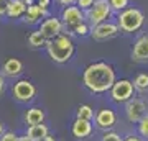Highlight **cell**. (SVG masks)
I'll list each match as a JSON object with an SVG mask.
<instances>
[{
  "label": "cell",
  "mask_w": 148,
  "mask_h": 141,
  "mask_svg": "<svg viewBox=\"0 0 148 141\" xmlns=\"http://www.w3.org/2000/svg\"><path fill=\"white\" fill-rule=\"evenodd\" d=\"M115 80V69L104 61L89 64L82 72V84L90 94H106Z\"/></svg>",
  "instance_id": "cell-1"
},
{
  "label": "cell",
  "mask_w": 148,
  "mask_h": 141,
  "mask_svg": "<svg viewBox=\"0 0 148 141\" xmlns=\"http://www.w3.org/2000/svg\"><path fill=\"white\" fill-rule=\"evenodd\" d=\"M25 12H27V5L21 0H8L5 16H8L12 20H20L21 16L25 15Z\"/></svg>",
  "instance_id": "cell-16"
},
{
  "label": "cell",
  "mask_w": 148,
  "mask_h": 141,
  "mask_svg": "<svg viewBox=\"0 0 148 141\" xmlns=\"http://www.w3.org/2000/svg\"><path fill=\"white\" fill-rule=\"evenodd\" d=\"M76 118L92 121V120H94V110H92V107L87 105V104L79 105V107H77V112H76Z\"/></svg>",
  "instance_id": "cell-19"
},
{
  "label": "cell",
  "mask_w": 148,
  "mask_h": 141,
  "mask_svg": "<svg viewBox=\"0 0 148 141\" xmlns=\"http://www.w3.org/2000/svg\"><path fill=\"white\" fill-rule=\"evenodd\" d=\"M25 121H27L28 126L40 125V123L45 121V112H43L40 107H32V108H28L27 113H25Z\"/></svg>",
  "instance_id": "cell-17"
},
{
  "label": "cell",
  "mask_w": 148,
  "mask_h": 141,
  "mask_svg": "<svg viewBox=\"0 0 148 141\" xmlns=\"http://www.w3.org/2000/svg\"><path fill=\"white\" fill-rule=\"evenodd\" d=\"M102 141H122V138L115 131H106V135L102 136Z\"/></svg>",
  "instance_id": "cell-25"
},
{
  "label": "cell",
  "mask_w": 148,
  "mask_h": 141,
  "mask_svg": "<svg viewBox=\"0 0 148 141\" xmlns=\"http://www.w3.org/2000/svg\"><path fill=\"white\" fill-rule=\"evenodd\" d=\"M138 133L145 138H148V113L138 121Z\"/></svg>",
  "instance_id": "cell-24"
},
{
  "label": "cell",
  "mask_w": 148,
  "mask_h": 141,
  "mask_svg": "<svg viewBox=\"0 0 148 141\" xmlns=\"http://www.w3.org/2000/svg\"><path fill=\"white\" fill-rule=\"evenodd\" d=\"M2 72L5 74L7 77H18L23 72V64H21L20 59L8 58L2 66Z\"/></svg>",
  "instance_id": "cell-15"
},
{
  "label": "cell",
  "mask_w": 148,
  "mask_h": 141,
  "mask_svg": "<svg viewBox=\"0 0 148 141\" xmlns=\"http://www.w3.org/2000/svg\"><path fill=\"white\" fill-rule=\"evenodd\" d=\"M7 5H8V0H0V18L7 15Z\"/></svg>",
  "instance_id": "cell-28"
},
{
  "label": "cell",
  "mask_w": 148,
  "mask_h": 141,
  "mask_svg": "<svg viewBox=\"0 0 148 141\" xmlns=\"http://www.w3.org/2000/svg\"><path fill=\"white\" fill-rule=\"evenodd\" d=\"M119 33H120V30H119L117 23H114L110 20L102 21V23L90 28V36L94 38L95 41H107V40L117 36Z\"/></svg>",
  "instance_id": "cell-8"
},
{
  "label": "cell",
  "mask_w": 148,
  "mask_h": 141,
  "mask_svg": "<svg viewBox=\"0 0 148 141\" xmlns=\"http://www.w3.org/2000/svg\"><path fill=\"white\" fill-rule=\"evenodd\" d=\"M145 23V13L137 7H127L117 13V26L123 33H135L142 30Z\"/></svg>",
  "instance_id": "cell-3"
},
{
  "label": "cell",
  "mask_w": 148,
  "mask_h": 141,
  "mask_svg": "<svg viewBox=\"0 0 148 141\" xmlns=\"http://www.w3.org/2000/svg\"><path fill=\"white\" fill-rule=\"evenodd\" d=\"M21 2H23V3H25V5H32V3H35V2H36V0H21Z\"/></svg>",
  "instance_id": "cell-35"
},
{
  "label": "cell",
  "mask_w": 148,
  "mask_h": 141,
  "mask_svg": "<svg viewBox=\"0 0 148 141\" xmlns=\"http://www.w3.org/2000/svg\"><path fill=\"white\" fill-rule=\"evenodd\" d=\"M86 23L92 28V26L99 25L102 21L110 20L114 12L110 10V5L107 0H94V3L89 10H86Z\"/></svg>",
  "instance_id": "cell-4"
},
{
  "label": "cell",
  "mask_w": 148,
  "mask_h": 141,
  "mask_svg": "<svg viewBox=\"0 0 148 141\" xmlns=\"http://www.w3.org/2000/svg\"><path fill=\"white\" fill-rule=\"evenodd\" d=\"M63 23H61V20L59 18H56V16H46L45 20L40 23V28H38V31L41 33V36L45 38V40H53L54 36H58V35H61L63 33Z\"/></svg>",
  "instance_id": "cell-10"
},
{
  "label": "cell",
  "mask_w": 148,
  "mask_h": 141,
  "mask_svg": "<svg viewBox=\"0 0 148 141\" xmlns=\"http://www.w3.org/2000/svg\"><path fill=\"white\" fill-rule=\"evenodd\" d=\"M92 3H94V0H76V7H79L82 12L89 10L92 7Z\"/></svg>",
  "instance_id": "cell-26"
},
{
  "label": "cell",
  "mask_w": 148,
  "mask_h": 141,
  "mask_svg": "<svg viewBox=\"0 0 148 141\" xmlns=\"http://www.w3.org/2000/svg\"><path fill=\"white\" fill-rule=\"evenodd\" d=\"M49 135V130H48V126L45 123H40V125H32L28 126L27 130V136L28 138H32L33 141H40L41 138Z\"/></svg>",
  "instance_id": "cell-18"
},
{
  "label": "cell",
  "mask_w": 148,
  "mask_h": 141,
  "mask_svg": "<svg viewBox=\"0 0 148 141\" xmlns=\"http://www.w3.org/2000/svg\"><path fill=\"white\" fill-rule=\"evenodd\" d=\"M125 115L132 123H138L147 115V102L143 99H138V97H132L125 104Z\"/></svg>",
  "instance_id": "cell-9"
},
{
  "label": "cell",
  "mask_w": 148,
  "mask_h": 141,
  "mask_svg": "<svg viewBox=\"0 0 148 141\" xmlns=\"http://www.w3.org/2000/svg\"><path fill=\"white\" fill-rule=\"evenodd\" d=\"M109 2V5H110V10L112 12H122L125 10L128 5H130V0H107Z\"/></svg>",
  "instance_id": "cell-22"
},
{
  "label": "cell",
  "mask_w": 148,
  "mask_h": 141,
  "mask_svg": "<svg viewBox=\"0 0 148 141\" xmlns=\"http://www.w3.org/2000/svg\"><path fill=\"white\" fill-rule=\"evenodd\" d=\"M132 59L137 63L148 61V35H142L137 38L132 48Z\"/></svg>",
  "instance_id": "cell-13"
},
{
  "label": "cell",
  "mask_w": 148,
  "mask_h": 141,
  "mask_svg": "<svg viewBox=\"0 0 148 141\" xmlns=\"http://www.w3.org/2000/svg\"><path fill=\"white\" fill-rule=\"evenodd\" d=\"M46 16H49L48 8H41L35 2V3L27 7V12H25V15L21 16V20L25 21V23H28V25H35V23H40L41 18H46Z\"/></svg>",
  "instance_id": "cell-12"
},
{
  "label": "cell",
  "mask_w": 148,
  "mask_h": 141,
  "mask_svg": "<svg viewBox=\"0 0 148 141\" xmlns=\"http://www.w3.org/2000/svg\"><path fill=\"white\" fill-rule=\"evenodd\" d=\"M45 48H46L48 56L56 64H64L68 61H71V58L76 52V46H74L73 38L69 35H64V33L54 36L53 40H48Z\"/></svg>",
  "instance_id": "cell-2"
},
{
  "label": "cell",
  "mask_w": 148,
  "mask_h": 141,
  "mask_svg": "<svg viewBox=\"0 0 148 141\" xmlns=\"http://www.w3.org/2000/svg\"><path fill=\"white\" fill-rule=\"evenodd\" d=\"M12 95L16 102H21V104H27V102H32L36 95V87L32 80L28 79H20L16 80L13 85H12Z\"/></svg>",
  "instance_id": "cell-6"
},
{
  "label": "cell",
  "mask_w": 148,
  "mask_h": 141,
  "mask_svg": "<svg viewBox=\"0 0 148 141\" xmlns=\"http://www.w3.org/2000/svg\"><path fill=\"white\" fill-rule=\"evenodd\" d=\"M3 131H5V126H3V123H2V121H0V136H2V133H3Z\"/></svg>",
  "instance_id": "cell-36"
},
{
  "label": "cell",
  "mask_w": 148,
  "mask_h": 141,
  "mask_svg": "<svg viewBox=\"0 0 148 141\" xmlns=\"http://www.w3.org/2000/svg\"><path fill=\"white\" fill-rule=\"evenodd\" d=\"M94 121H95V126H97L99 130L109 131L110 128H114V125H115L117 115H115V112L110 110V108H101L94 115Z\"/></svg>",
  "instance_id": "cell-11"
},
{
  "label": "cell",
  "mask_w": 148,
  "mask_h": 141,
  "mask_svg": "<svg viewBox=\"0 0 148 141\" xmlns=\"http://www.w3.org/2000/svg\"><path fill=\"white\" fill-rule=\"evenodd\" d=\"M36 5H40L41 8H49L51 0H36Z\"/></svg>",
  "instance_id": "cell-29"
},
{
  "label": "cell",
  "mask_w": 148,
  "mask_h": 141,
  "mask_svg": "<svg viewBox=\"0 0 148 141\" xmlns=\"http://www.w3.org/2000/svg\"><path fill=\"white\" fill-rule=\"evenodd\" d=\"M122 141H142V138H138V136H135V135H128L127 138H123Z\"/></svg>",
  "instance_id": "cell-30"
},
{
  "label": "cell",
  "mask_w": 148,
  "mask_h": 141,
  "mask_svg": "<svg viewBox=\"0 0 148 141\" xmlns=\"http://www.w3.org/2000/svg\"><path fill=\"white\" fill-rule=\"evenodd\" d=\"M109 92H110L112 102H115V104H127L128 100L135 95V87H133L132 80L120 79V80L114 82V85L110 87Z\"/></svg>",
  "instance_id": "cell-5"
},
{
  "label": "cell",
  "mask_w": 148,
  "mask_h": 141,
  "mask_svg": "<svg viewBox=\"0 0 148 141\" xmlns=\"http://www.w3.org/2000/svg\"><path fill=\"white\" fill-rule=\"evenodd\" d=\"M133 87L135 90H140V92H147L148 90V74L147 72H140L133 80Z\"/></svg>",
  "instance_id": "cell-21"
},
{
  "label": "cell",
  "mask_w": 148,
  "mask_h": 141,
  "mask_svg": "<svg viewBox=\"0 0 148 141\" xmlns=\"http://www.w3.org/2000/svg\"><path fill=\"white\" fill-rule=\"evenodd\" d=\"M16 141H33V140H32V138H28V136L25 135V136H18V140H16Z\"/></svg>",
  "instance_id": "cell-33"
},
{
  "label": "cell",
  "mask_w": 148,
  "mask_h": 141,
  "mask_svg": "<svg viewBox=\"0 0 148 141\" xmlns=\"http://www.w3.org/2000/svg\"><path fill=\"white\" fill-rule=\"evenodd\" d=\"M59 3H61V5L63 7H68V5H74V3H76V0H58Z\"/></svg>",
  "instance_id": "cell-31"
},
{
  "label": "cell",
  "mask_w": 148,
  "mask_h": 141,
  "mask_svg": "<svg viewBox=\"0 0 148 141\" xmlns=\"http://www.w3.org/2000/svg\"><path fill=\"white\" fill-rule=\"evenodd\" d=\"M61 23L63 26H66L68 30H73L74 26L81 25L82 21H86V13L81 10L79 7L76 5H68L63 7V12H61Z\"/></svg>",
  "instance_id": "cell-7"
},
{
  "label": "cell",
  "mask_w": 148,
  "mask_h": 141,
  "mask_svg": "<svg viewBox=\"0 0 148 141\" xmlns=\"http://www.w3.org/2000/svg\"><path fill=\"white\" fill-rule=\"evenodd\" d=\"M3 89H5V79L0 76V95H2V92H3Z\"/></svg>",
  "instance_id": "cell-32"
},
{
  "label": "cell",
  "mask_w": 148,
  "mask_h": 141,
  "mask_svg": "<svg viewBox=\"0 0 148 141\" xmlns=\"http://www.w3.org/2000/svg\"><path fill=\"white\" fill-rule=\"evenodd\" d=\"M94 130V126H92V121L89 120H81V118H76L71 126V133H73L74 138H77V140H86L87 136H90Z\"/></svg>",
  "instance_id": "cell-14"
},
{
  "label": "cell",
  "mask_w": 148,
  "mask_h": 141,
  "mask_svg": "<svg viewBox=\"0 0 148 141\" xmlns=\"http://www.w3.org/2000/svg\"><path fill=\"white\" fill-rule=\"evenodd\" d=\"M18 136L13 133V131H3L2 136H0V141H16Z\"/></svg>",
  "instance_id": "cell-27"
},
{
  "label": "cell",
  "mask_w": 148,
  "mask_h": 141,
  "mask_svg": "<svg viewBox=\"0 0 148 141\" xmlns=\"http://www.w3.org/2000/svg\"><path fill=\"white\" fill-rule=\"evenodd\" d=\"M28 44L32 48H45V44H46V40L41 36V33L38 31H32L30 35H28Z\"/></svg>",
  "instance_id": "cell-20"
},
{
  "label": "cell",
  "mask_w": 148,
  "mask_h": 141,
  "mask_svg": "<svg viewBox=\"0 0 148 141\" xmlns=\"http://www.w3.org/2000/svg\"><path fill=\"white\" fill-rule=\"evenodd\" d=\"M40 141H56V140H54L53 136H49V135H48V136H45V138H41Z\"/></svg>",
  "instance_id": "cell-34"
},
{
  "label": "cell",
  "mask_w": 148,
  "mask_h": 141,
  "mask_svg": "<svg viewBox=\"0 0 148 141\" xmlns=\"http://www.w3.org/2000/svg\"><path fill=\"white\" fill-rule=\"evenodd\" d=\"M71 31L76 35V36H81V38H84V36H89L90 35V26L86 23V21H82L81 25H77V26H74Z\"/></svg>",
  "instance_id": "cell-23"
}]
</instances>
